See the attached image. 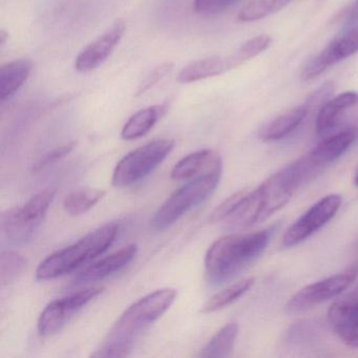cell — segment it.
Wrapping results in <instances>:
<instances>
[{
  "mask_svg": "<svg viewBox=\"0 0 358 358\" xmlns=\"http://www.w3.org/2000/svg\"><path fill=\"white\" fill-rule=\"evenodd\" d=\"M274 227L247 234H228L213 243L205 255V278L211 286L229 282L263 255Z\"/></svg>",
  "mask_w": 358,
  "mask_h": 358,
  "instance_id": "6da1fadb",
  "label": "cell"
},
{
  "mask_svg": "<svg viewBox=\"0 0 358 358\" xmlns=\"http://www.w3.org/2000/svg\"><path fill=\"white\" fill-rule=\"evenodd\" d=\"M177 296L173 288H163L142 297L127 308L117 320L108 338L92 357H125L134 339L158 320L171 308Z\"/></svg>",
  "mask_w": 358,
  "mask_h": 358,
  "instance_id": "7a4b0ae2",
  "label": "cell"
},
{
  "mask_svg": "<svg viewBox=\"0 0 358 358\" xmlns=\"http://www.w3.org/2000/svg\"><path fill=\"white\" fill-rule=\"evenodd\" d=\"M118 230L116 224H106L90 232L75 244L52 253L39 264L36 270L37 280H54L99 257L112 246Z\"/></svg>",
  "mask_w": 358,
  "mask_h": 358,
  "instance_id": "3957f363",
  "label": "cell"
},
{
  "mask_svg": "<svg viewBox=\"0 0 358 358\" xmlns=\"http://www.w3.org/2000/svg\"><path fill=\"white\" fill-rule=\"evenodd\" d=\"M221 176L222 169L203 173L173 192L155 213L152 220V228L165 229L186 213L205 202L215 192Z\"/></svg>",
  "mask_w": 358,
  "mask_h": 358,
  "instance_id": "277c9868",
  "label": "cell"
},
{
  "mask_svg": "<svg viewBox=\"0 0 358 358\" xmlns=\"http://www.w3.org/2000/svg\"><path fill=\"white\" fill-rule=\"evenodd\" d=\"M55 189H45L22 206L13 207L1 217V230L14 244H24L34 238L55 198Z\"/></svg>",
  "mask_w": 358,
  "mask_h": 358,
  "instance_id": "5b68a950",
  "label": "cell"
},
{
  "mask_svg": "<svg viewBox=\"0 0 358 358\" xmlns=\"http://www.w3.org/2000/svg\"><path fill=\"white\" fill-rule=\"evenodd\" d=\"M173 148V140L159 139L129 152L115 167L113 185L127 187L141 181L166 159Z\"/></svg>",
  "mask_w": 358,
  "mask_h": 358,
  "instance_id": "8992f818",
  "label": "cell"
},
{
  "mask_svg": "<svg viewBox=\"0 0 358 358\" xmlns=\"http://www.w3.org/2000/svg\"><path fill=\"white\" fill-rule=\"evenodd\" d=\"M103 291L104 287H90L50 303L39 316L37 322L39 334L49 337L59 332L77 311Z\"/></svg>",
  "mask_w": 358,
  "mask_h": 358,
  "instance_id": "52a82bcc",
  "label": "cell"
},
{
  "mask_svg": "<svg viewBox=\"0 0 358 358\" xmlns=\"http://www.w3.org/2000/svg\"><path fill=\"white\" fill-rule=\"evenodd\" d=\"M356 275L355 270H348L303 287L289 299L287 312L289 314L303 313L338 296L355 280Z\"/></svg>",
  "mask_w": 358,
  "mask_h": 358,
  "instance_id": "ba28073f",
  "label": "cell"
},
{
  "mask_svg": "<svg viewBox=\"0 0 358 358\" xmlns=\"http://www.w3.org/2000/svg\"><path fill=\"white\" fill-rule=\"evenodd\" d=\"M341 205V196L338 194H329L320 199L286 230L282 247L291 248L307 240L334 217Z\"/></svg>",
  "mask_w": 358,
  "mask_h": 358,
  "instance_id": "9c48e42d",
  "label": "cell"
},
{
  "mask_svg": "<svg viewBox=\"0 0 358 358\" xmlns=\"http://www.w3.org/2000/svg\"><path fill=\"white\" fill-rule=\"evenodd\" d=\"M358 52V26L345 29L343 34L331 41L317 55L310 58L301 69V79L312 80L331 66L351 57Z\"/></svg>",
  "mask_w": 358,
  "mask_h": 358,
  "instance_id": "30bf717a",
  "label": "cell"
},
{
  "mask_svg": "<svg viewBox=\"0 0 358 358\" xmlns=\"http://www.w3.org/2000/svg\"><path fill=\"white\" fill-rule=\"evenodd\" d=\"M125 30L127 24L124 20H116L103 34L85 48L75 59L77 72L85 74L102 66L118 47Z\"/></svg>",
  "mask_w": 358,
  "mask_h": 358,
  "instance_id": "8fae6325",
  "label": "cell"
},
{
  "mask_svg": "<svg viewBox=\"0 0 358 358\" xmlns=\"http://www.w3.org/2000/svg\"><path fill=\"white\" fill-rule=\"evenodd\" d=\"M137 245L131 244L121 250L100 259L97 263L93 264L79 272L78 275L75 278L74 285H85L97 282V280H102V278L119 271L133 261L134 257L137 255Z\"/></svg>",
  "mask_w": 358,
  "mask_h": 358,
  "instance_id": "7c38bea8",
  "label": "cell"
},
{
  "mask_svg": "<svg viewBox=\"0 0 358 358\" xmlns=\"http://www.w3.org/2000/svg\"><path fill=\"white\" fill-rule=\"evenodd\" d=\"M358 106V93L345 92L329 99L318 110L315 131L320 137L328 136L341 122L348 110Z\"/></svg>",
  "mask_w": 358,
  "mask_h": 358,
  "instance_id": "4fadbf2b",
  "label": "cell"
},
{
  "mask_svg": "<svg viewBox=\"0 0 358 358\" xmlns=\"http://www.w3.org/2000/svg\"><path fill=\"white\" fill-rule=\"evenodd\" d=\"M217 169H222L219 152L213 150H202L181 159L173 166L171 176L176 181H184Z\"/></svg>",
  "mask_w": 358,
  "mask_h": 358,
  "instance_id": "5bb4252c",
  "label": "cell"
},
{
  "mask_svg": "<svg viewBox=\"0 0 358 358\" xmlns=\"http://www.w3.org/2000/svg\"><path fill=\"white\" fill-rule=\"evenodd\" d=\"M231 70H234V66L230 56H211L187 64L180 71L177 79L182 85H188L211 77L220 76Z\"/></svg>",
  "mask_w": 358,
  "mask_h": 358,
  "instance_id": "9a60e30c",
  "label": "cell"
},
{
  "mask_svg": "<svg viewBox=\"0 0 358 358\" xmlns=\"http://www.w3.org/2000/svg\"><path fill=\"white\" fill-rule=\"evenodd\" d=\"M355 138L356 134L353 131H343L329 136L308 155L318 169H324V166L341 158L355 141Z\"/></svg>",
  "mask_w": 358,
  "mask_h": 358,
  "instance_id": "2e32d148",
  "label": "cell"
},
{
  "mask_svg": "<svg viewBox=\"0 0 358 358\" xmlns=\"http://www.w3.org/2000/svg\"><path fill=\"white\" fill-rule=\"evenodd\" d=\"M309 108L306 104L287 110L262 127L259 138L264 142L278 141L290 135L305 120Z\"/></svg>",
  "mask_w": 358,
  "mask_h": 358,
  "instance_id": "e0dca14e",
  "label": "cell"
},
{
  "mask_svg": "<svg viewBox=\"0 0 358 358\" xmlns=\"http://www.w3.org/2000/svg\"><path fill=\"white\" fill-rule=\"evenodd\" d=\"M33 70L32 60H12L0 68V101L5 102L17 93Z\"/></svg>",
  "mask_w": 358,
  "mask_h": 358,
  "instance_id": "ac0fdd59",
  "label": "cell"
},
{
  "mask_svg": "<svg viewBox=\"0 0 358 358\" xmlns=\"http://www.w3.org/2000/svg\"><path fill=\"white\" fill-rule=\"evenodd\" d=\"M166 110L167 106L164 104L148 106L143 110H140L125 123L121 131V137L127 141L143 137L164 116Z\"/></svg>",
  "mask_w": 358,
  "mask_h": 358,
  "instance_id": "d6986e66",
  "label": "cell"
},
{
  "mask_svg": "<svg viewBox=\"0 0 358 358\" xmlns=\"http://www.w3.org/2000/svg\"><path fill=\"white\" fill-rule=\"evenodd\" d=\"M238 327L236 322L225 324L215 336L208 341L201 351V357L224 358L228 357L234 349V341L238 336Z\"/></svg>",
  "mask_w": 358,
  "mask_h": 358,
  "instance_id": "ffe728a7",
  "label": "cell"
},
{
  "mask_svg": "<svg viewBox=\"0 0 358 358\" xmlns=\"http://www.w3.org/2000/svg\"><path fill=\"white\" fill-rule=\"evenodd\" d=\"M253 284H255V278H246V280H241V282L227 287V288L222 290L221 292L217 293V294L210 297L205 303V305L203 306L201 312L207 314L224 309V308L234 303L236 299L242 297L247 291L250 290Z\"/></svg>",
  "mask_w": 358,
  "mask_h": 358,
  "instance_id": "44dd1931",
  "label": "cell"
},
{
  "mask_svg": "<svg viewBox=\"0 0 358 358\" xmlns=\"http://www.w3.org/2000/svg\"><path fill=\"white\" fill-rule=\"evenodd\" d=\"M106 192L95 188H81L71 192L64 202V208L70 215H80L91 210L99 201L103 199Z\"/></svg>",
  "mask_w": 358,
  "mask_h": 358,
  "instance_id": "7402d4cb",
  "label": "cell"
},
{
  "mask_svg": "<svg viewBox=\"0 0 358 358\" xmlns=\"http://www.w3.org/2000/svg\"><path fill=\"white\" fill-rule=\"evenodd\" d=\"M291 0H250L238 14L242 22H253L284 9Z\"/></svg>",
  "mask_w": 358,
  "mask_h": 358,
  "instance_id": "603a6c76",
  "label": "cell"
},
{
  "mask_svg": "<svg viewBox=\"0 0 358 358\" xmlns=\"http://www.w3.org/2000/svg\"><path fill=\"white\" fill-rule=\"evenodd\" d=\"M358 315V289L334 301L329 310V320L333 327Z\"/></svg>",
  "mask_w": 358,
  "mask_h": 358,
  "instance_id": "cb8c5ba5",
  "label": "cell"
},
{
  "mask_svg": "<svg viewBox=\"0 0 358 358\" xmlns=\"http://www.w3.org/2000/svg\"><path fill=\"white\" fill-rule=\"evenodd\" d=\"M270 43H271V37L269 35H259L243 43L238 51L230 55L234 69L238 68L245 62L265 52L269 48Z\"/></svg>",
  "mask_w": 358,
  "mask_h": 358,
  "instance_id": "d4e9b609",
  "label": "cell"
},
{
  "mask_svg": "<svg viewBox=\"0 0 358 358\" xmlns=\"http://www.w3.org/2000/svg\"><path fill=\"white\" fill-rule=\"evenodd\" d=\"M26 267V261L22 255L13 251H3L0 257V280L1 284H10L16 280Z\"/></svg>",
  "mask_w": 358,
  "mask_h": 358,
  "instance_id": "484cf974",
  "label": "cell"
},
{
  "mask_svg": "<svg viewBox=\"0 0 358 358\" xmlns=\"http://www.w3.org/2000/svg\"><path fill=\"white\" fill-rule=\"evenodd\" d=\"M248 192H247V190H241V192H236V194H232L229 198L226 199L224 202H222L221 204L213 210V213L210 215V217H209V221L213 224L226 221V220L236 211V209L238 208V205L244 200L245 196H246Z\"/></svg>",
  "mask_w": 358,
  "mask_h": 358,
  "instance_id": "4316f807",
  "label": "cell"
},
{
  "mask_svg": "<svg viewBox=\"0 0 358 358\" xmlns=\"http://www.w3.org/2000/svg\"><path fill=\"white\" fill-rule=\"evenodd\" d=\"M173 64L171 62H164L160 66H156L148 76L144 78V80L140 83L138 87L136 96H141L145 94L146 92L150 91L152 87H154L159 81L162 80L163 78L167 76L169 73L173 71Z\"/></svg>",
  "mask_w": 358,
  "mask_h": 358,
  "instance_id": "83f0119b",
  "label": "cell"
},
{
  "mask_svg": "<svg viewBox=\"0 0 358 358\" xmlns=\"http://www.w3.org/2000/svg\"><path fill=\"white\" fill-rule=\"evenodd\" d=\"M241 0H194L196 13L217 14L238 5Z\"/></svg>",
  "mask_w": 358,
  "mask_h": 358,
  "instance_id": "f1b7e54d",
  "label": "cell"
},
{
  "mask_svg": "<svg viewBox=\"0 0 358 358\" xmlns=\"http://www.w3.org/2000/svg\"><path fill=\"white\" fill-rule=\"evenodd\" d=\"M339 338L352 348H358V315L334 327Z\"/></svg>",
  "mask_w": 358,
  "mask_h": 358,
  "instance_id": "f546056e",
  "label": "cell"
},
{
  "mask_svg": "<svg viewBox=\"0 0 358 358\" xmlns=\"http://www.w3.org/2000/svg\"><path fill=\"white\" fill-rule=\"evenodd\" d=\"M334 91V83L328 81V83H324L320 89L316 90L313 94H311L306 100L305 104L309 110L314 108H320L329 99H331Z\"/></svg>",
  "mask_w": 358,
  "mask_h": 358,
  "instance_id": "4dcf8cb0",
  "label": "cell"
},
{
  "mask_svg": "<svg viewBox=\"0 0 358 358\" xmlns=\"http://www.w3.org/2000/svg\"><path fill=\"white\" fill-rule=\"evenodd\" d=\"M75 146H76V142L73 141L70 142V143L64 144V145L59 146V148H55V150L48 152V154L45 155V156L41 159V161L37 163L34 171H41V169H45V167L50 166V165L53 164V163H56L57 161H59L60 159L68 156V155L74 150Z\"/></svg>",
  "mask_w": 358,
  "mask_h": 358,
  "instance_id": "1f68e13d",
  "label": "cell"
},
{
  "mask_svg": "<svg viewBox=\"0 0 358 358\" xmlns=\"http://www.w3.org/2000/svg\"><path fill=\"white\" fill-rule=\"evenodd\" d=\"M343 24L347 29L358 24V0H354L350 7L343 12Z\"/></svg>",
  "mask_w": 358,
  "mask_h": 358,
  "instance_id": "d6a6232c",
  "label": "cell"
},
{
  "mask_svg": "<svg viewBox=\"0 0 358 358\" xmlns=\"http://www.w3.org/2000/svg\"><path fill=\"white\" fill-rule=\"evenodd\" d=\"M8 38V34L5 32V31L1 30L0 31V45L3 47V45L6 43V41H7Z\"/></svg>",
  "mask_w": 358,
  "mask_h": 358,
  "instance_id": "836d02e7",
  "label": "cell"
},
{
  "mask_svg": "<svg viewBox=\"0 0 358 358\" xmlns=\"http://www.w3.org/2000/svg\"><path fill=\"white\" fill-rule=\"evenodd\" d=\"M354 184L358 187V166L356 169L355 173H354Z\"/></svg>",
  "mask_w": 358,
  "mask_h": 358,
  "instance_id": "e575fe53",
  "label": "cell"
}]
</instances>
